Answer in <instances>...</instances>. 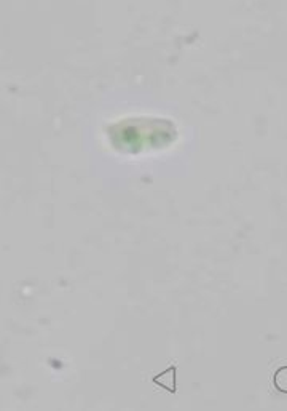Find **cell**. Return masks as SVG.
<instances>
[{"mask_svg":"<svg viewBox=\"0 0 287 411\" xmlns=\"http://www.w3.org/2000/svg\"><path fill=\"white\" fill-rule=\"evenodd\" d=\"M153 381H155L157 384H159V386L166 387L168 391L175 392V368L174 367L169 368V370L162 373L159 376L153 378Z\"/></svg>","mask_w":287,"mask_h":411,"instance_id":"6da1fadb","label":"cell"},{"mask_svg":"<svg viewBox=\"0 0 287 411\" xmlns=\"http://www.w3.org/2000/svg\"><path fill=\"white\" fill-rule=\"evenodd\" d=\"M273 383H275V387L278 389L279 392L287 394V367H281L279 370L275 373Z\"/></svg>","mask_w":287,"mask_h":411,"instance_id":"7a4b0ae2","label":"cell"}]
</instances>
